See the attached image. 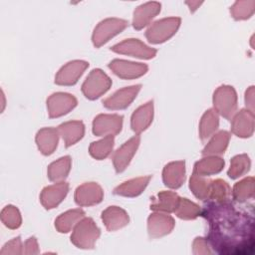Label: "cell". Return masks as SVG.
I'll return each instance as SVG.
<instances>
[{"label":"cell","mask_w":255,"mask_h":255,"mask_svg":"<svg viewBox=\"0 0 255 255\" xmlns=\"http://www.w3.org/2000/svg\"><path fill=\"white\" fill-rule=\"evenodd\" d=\"M251 161L247 154H238L232 157L230 167L228 169V176L231 179L239 178L240 176L247 173L250 169Z\"/></svg>","instance_id":"e575fe53"},{"label":"cell","mask_w":255,"mask_h":255,"mask_svg":"<svg viewBox=\"0 0 255 255\" xmlns=\"http://www.w3.org/2000/svg\"><path fill=\"white\" fill-rule=\"evenodd\" d=\"M255 9L254 0H241L236 1L230 7V13L235 20H246L250 18Z\"/></svg>","instance_id":"8d00e7d4"},{"label":"cell","mask_w":255,"mask_h":255,"mask_svg":"<svg viewBox=\"0 0 255 255\" xmlns=\"http://www.w3.org/2000/svg\"><path fill=\"white\" fill-rule=\"evenodd\" d=\"M100 234L101 231L95 221L90 217H84L74 227L71 241L78 248L92 249L100 237Z\"/></svg>","instance_id":"7a4b0ae2"},{"label":"cell","mask_w":255,"mask_h":255,"mask_svg":"<svg viewBox=\"0 0 255 255\" xmlns=\"http://www.w3.org/2000/svg\"><path fill=\"white\" fill-rule=\"evenodd\" d=\"M193 253L204 255V254H211L212 251L210 250V245L206 238L203 237H197L193 241Z\"/></svg>","instance_id":"ab89813d"},{"label":"cell","mask_w":255,"mask_h":255,"mask_svg":"<svg viewBox=\"0 0 255 255\" xmlns=\"http://www.w3.org/2000/svg\"><path fill=\"white\" fill-rule=\"evenodd\" d=\"M214 111L226 120H231L237 112V94L233 87L223 85L213 94Z\"/></svg>","instance_id":"3957f363"},{"label":"cell","mask_w":255,"mask_h":255,"mask_svg":"<svg viewBox=\"0 0 255 255\" xmlns=\"http://www.w3.org/2000/svg\"><path fill=\"white\" fill-rule=\"evenodd\" d=\"M141 85L123 88L103 101L104 107L109 110H124L128 108L136 98Z\"/></svg>","instance_id":"7c38bea8"},{"label":"cell","mask_w":255,"mask_h":255,"mask_svg":"<svg viewBox=\"0 0 255 255\" xmlns=\"http://www.w3.org/2000/svg\"><path fill=\"white\" fill-rule=\"evenodd\" d=\"M123 116L101 114L93 121V133L98 136L118 134L122 130Z\"/></svg>","instance_id":"ba28073f"},{"label":"cell","mask_w":255,"mask_h":255,"mask_svg":"<svg viewBox=\"0 0 255 255\" xmlns=\"http://www.w3.org/2000/svg\"><path fill=\"white\" fill-rule=\"evenodd\" d=\"M78 102L77 99L68 93H54L47 99V109L50 118H59L71 112Z\"/></svg>","instance_id":"9c48e42d"},{"label":"cell","mask_w":255,"mask_h":255,"mask_svg":"<svg viewBox=\"0 0 255 255\" xmlns=\"http://www.w3.org/2000/svg\"><path fill=\"white\" fill-rule=\"evenodd\" d=\"M153 119V102L149 101L146 104L137 108L130 119L131 129L139 134L145 130L151 124Z\"/></svg>","instance_id":"ffe728a7"},{"label":"cell","mask_w":255,"mask_h":255,"mask_svg":"<svg viewBox=\"0 0 255 255\" xmlns=\"http://www.w3.org/2000/svg\"><path fill=\"white\" fill-rule=\"evenodd\" d=\"M72 159L69 155L63 156L58 160L52 162L47 169L48 177L53 182L64 181V179L68 176L71 169Z\"/></svg>","instance_id":"f546056e"},{"label":"cell","mask_w":255,"mask_h":255,"mask_svg":"<svg viewBox=\"0 0 255 255\" xmlns=\"http://www.w3.org/2000/svg\"><path fill=\"white\" fill-rule=\"evenodd\" d=\"M201 215L208 223L207 241L218 254L245 255L253 252V215L230 200L207 203Z\"/></svg>","instance_id":"6da1fadb"},{"label":"cell","mask_w":255,"mask_h":255,"mask_svg":"<svg viewBox=\"0 0 255 255\" xmlns=\"http://www.w3.org/2000/svg\"><path fill=\"white\" fill-rule=\"evenodd\" d=\"M139 142L140 136L136 134L129 138L120 148L117 149L113 156V162L117 172H122L128 167L131 158L135 154V151L137 150Z\"/></svg>","instance_id":"9a60e30c"},{"label":"cell","mask_w":255,"mask_h":255,"mask_svg":"<svg viewBox=\"0 0 255 255\" xmlns=\"http://www.w3.org/2000/svg\"><path fill=\"white\" fill-rule=\"evenodd\" d=\"M254 194V178L252 176L246 177L239 182L235 183L232 189L233 198L239 202L244 203L247 200L253 198Z\"/></svg>","instance_id":"d6a6232c"},{"label":"cell","mask_w":255,"mask_h":255,"mask_svg":"<svg viewBox=\"0 0 255 255\" xmlns=\"http://www.w3.org/2000/svg\"><path fill=\"white\" fill-rule=\"evenodd\" d=\"M210 185L211 179L206 178L205 176L192 174L189 179V188L194 194V196L202 201L209 199L210 194Z\"/></svg>","instance_id":"1f68e13d"},{"label":"cell","mask_w":255,"mask_h":255,"mask_svg":"<svg viewBox=\"0 0 255 255\" xmlns=\"http://www.w3.org/2000/svg\"><path fill=\"white\" fill-rule=\"evenodd\" d=\"M103 188L96 182H86L75 191V201L79 206H92L103 200Z\"/></svg>","instance_id":"5bb4252c"},{"label":"cell","mask_w":255,"mask_h":255,"mask_svg":"<svg viewBox=\"0 0 255 255\" xmlns=\"http://www.w3.org/2000/svg\"><path fill=\"white\" fill-rule=\"evenodd\" d=\"M174 219L163 212L150 214L147 219V231L150 238H159L169 234L174 228Z\"/></svg>","instance_id":"4fadbf2b"},{"label":"cell","mask_w":255,"mask_h":255,"mask_svg":"<svg viewBox=\"0 0 255 255\" xmlns=\"http://www.w3.org/2000/svg\"><path fill=\"white\" fill-rule=\"evenodd\" d=\"M151 176H140L123 182L114 189V193L125 197H135L139 195L147 186Z\"/></svg>","instance_id":"d4e9b609"},{"label":"cell","mask_w":255,"mask_h":255,"mask_svg":"<svg viewBox=\"0 0 255 255\" xmlns=\"http://www.w3.org/2000/svg\"><path fill=\"white\" fill-rule=\"evenodd\" d=\"M114 143H115L114 135L104 136V138L98 141H94L90 144L89 152L94 158L98 160L105 159L112 153Z\"/></svg>","instance_id":"4dcf8cb0"},{"label":"cell","mask_w":255,"mask_h":255,"mask_svg":"<svg viewBox=\"0 0 255 255\" xmlns=\"http://www.w3.org/2000/svg\"><path fill=\"white\" fill-rule=\"evenodd\" d=\"M160 8L161 4L155 1L146 2L137 6L133 11V28L135 30H140L147 26L150 23V21L160 12Z\"/></svg>","instance_id":"ac0fdd59"},{"label":"cell","mask_w":255,"mask_h":255,"mask_svg":"<svg viewBox=\"0 0 255 255\" xmlns=\"http://www.w3.org/2000/svg\"><path fill=\"white\" fill-rule=\"evenodd\" d=\"M89 63L82 60H74L63 66L55 77V83L60 86L75 85L79 78L83 75Z\"/></svg>","instance_id":"8fae6325"},{"label":"cell","mask_w":255,"mask_h":255,"mask_svg":"<svg viewBox=\"0 0 255 255\" xmlns=\"http://www.w3.org/2000/svg\"><path fill=\"white\" fill-rule=\"evenodd\" d=\"M111 51L144 60L152 59L156 55V50L154 48H150L140 40L133 38L124 40L123 42L114 45L111 48Z\"/></svg>","instance_id":"52a82bcc"},{"label":"cell","mask_w":255,"mask_h":255,"mask_svg":"<svg viewBox=\"0 0 255 255\" xmlns=\"http://www.w3.org/2000/svg\"><path fill=\"white\" fill-rule=\"evenodd\" d=\"M112 86V80L101 69H94L82 85V92L89 100L103 96Z\"/></svg>","instance_id":"8992f818"},{"label":"cell","mask_w":255,"mask_h":255,"mask_svg":"<svg viewBox=\"0 0 255 255\" xmlns=\"http://www.w3.org/2000/svg\"><path fill=\"white\" fill-rule=\"evenodd\" d=\"M185 4L188 5V7H189L191 12H194L197 8H199V6L202 4V2H199V1H186Z\"/></svg>","instance_id":"7bdbcfd3"},{"label":"cell","mask_w":255,"mask_h":255,"mask_svg":"<svg viewBox=\"0 0 255 255\" xmlns=\"http://www.w3.org/2000/svg\"><path fill=\"white\" fill-rule=\"evenodd\" d=\"M162 180L171 189L179 188L185 181V162L178 160L167 163L162 170Z\"/></svg>","instance_id":"d6986e66"},{"label":"cell","mask_w":255,"mask_h":255,"mask_svg":"<svg viewBox=\"0 0 255 255\" xmlns=\"http://www.w3.org/2000/svg\"><path fill=\"white\" fill-rule=\"evenodd\" d=\"M128 21L120 18H108L101 21L94 29L92 41L96 48L106 44L111 38L120 34L128 26Z\"/></svg>","instance_id":"5b68a950"},{"label":"cell","mask_w":255,"mask_h":255,"mask_svg":"<svg viewBox=\"0 0 255 255\" xmlns=\"http://www.w3.org/2000/svg\"><path fill=\"white\" fill-rule=\"evenodd\" d=\"M59 131L54 128H41L36 134V143L39 150L44 155L52 154L57 148L59 141Z\"/></svg>","instance_id":"7402d4cb"},{"label":"cell","mask_w":255,"mask_h":255,"mask_svg":"<svg viewBox=\"0 0 255 255\" xmlns=\"http://www.w3.org/2000/svg\"><path fill=\"white\" fill-rule=\"evenodd\" d=\"M1 221L6 227L10 229L19 228L22 223L20 211L13 205L5 206L1 211Z\"/></svg>","instance_id":"74e56055"},{"label":"cell","mask_w":255,"mask_h":255,"mask_svg":"<svg viewBox=\"0 0 255 255\" xmlns=\"http://www.w3.org/2000/svg\"><path fill=\"white\" fill-rule=\"evenodd\" d=\"M231 196V188L228 183L220 178L211 180L209 199L215 202L228 201Z\"/></svg>","instance_id":"d590c367"},{"label":"cell","mask_w":255,"mask_h":255,"mask_svg":"<svg viewBox=\"0 0 255 255\" xmlns=\"http://www.w3.org/2000/svg\"><path fill=\"white\" fill-rule=\"evenodd\" d=\"M109 68L115 75L127 80L139 78L143 76L148 70V67L145 64L120 59H115L112 62H110Z\"/></svg>","instance_id":"30bf717a"},{"label":"cell","mask_w":255,"mask_h":255,"mask_svg":"<svg viewBox=\"0 0 255 255\" xmlns=\"http://www.w3.org/2000/svg\"><path fill=\"white\" fill-rule=\"evenodd\" d=\"M60 136L64 139L66 147L78 142L85 133V126L81 121H71L58 127Z\"/></svg>","instance_id":"603a6c76"},{"label":"cell","mask_w":255,"mask_h":255,"mask_svg":"<svg viewBox=\"0 0 255 255\" xmlns=\"http://www.w3.org/2000/svg\"><path fill=\"white\" fill-rule=\"evenodd\" d=\"M180 197L172 191L163 190L160 191L155 197H152L150 203V209L156 212L171 213L174 212Z\"/></svg>","instance_id":"cb8c5ba5"},{"label":"cell","mask_w":255,"mask_h":255,"mask_svg":"<svg viewBox=\"0 0 255 255\" xmlns=\"http://www.w3.org/2000/svg\"><path fill=\"white\" fill-rule=\"evenodd\" d=\"M181 19L168 17L153 22L146 30L145 37L149 43L160 44L170 39L180 26Z\"/></svg>","instance_id":"277c9868"},{"label":"cell","mask_w":255,"mask_h":255,"mask_svg":"<svg viewBox=\"0 0 255 255\" xmlns=\"http://www.w3.org/2000/svg\"><path fill=\"white\" fill-rule=\"evenodd\" d=\"M231 130L239 137H250L254 131V113L247 109L236 112L231 119Z\"/></svg>","instance_id":"2e32d148"},{"label":"cell","mask_w":255,"mask_h":255,"mask_svg":"<svg viewBox=\"0 0 255 255\" xmlns=\"http://www.w3.org/2000/svg\"><path fill=\"white\" fill-rule=\"evenodd\" d=\"M219 127V118L217 113L213 110H207L199 123V136L201 140H206L211 137Z\"/></svg>","instance_id":"f1b7e54d"},{"label":"cell","mask_w":255,"mask_h":255,"mask_svg":"<svg viewBox=\"0 0 255 255\" xmlns=\"http://www.w3.org/2000/svg\"><path fill=\"white\" fill-rule=\"evenodd\" d=\"M245 105L247 110L254 113V87H249L245 92Z\"/></svg>","instance_id":"b9f144b4"},{"label":"cell","mask_w":255,"mask_h":255,"mask_svg":"<svg viewBox=\"0 0 255 255\" xmlns=\"http://www.w3.org/2000/svg\"><path fill=\"white\" fill-rule=\"evenodd\" d=\"M174 213L180 219L193 220L201 214V208L187 198H180Z\"/></svg>","instance_id":"836d02e7"},{"label":"cell","mask_w":255,"mask_h":255,"mask_svg":"<svg viewBox=\"0 0 255 255\" xmlns=\"http://www.w3.org/2000/svg\"><path fill=\"white\" fill-rule=\"evenodd\" d=\"M24 246L22 245V241L20 237L13 238L9 242H7L0 251V254H22L24 253Z\"/></svg>","instance_id":"f35d334b"},{"label":"cell","mask_w":255,"mask_h":255,"mask_svg":"<svg viewBox=\"0 0 255 255\" xmlns=\"http://www.w3.org/2000/svg\"><path fill=\"white\" fill-rule=\"evenodd\" d=\"M84 217L85 212L80 208L68 210L57 217L55 220V227L60 233H68L74 229L76 224Z\"/></svg>","instance_id":"83f0119b"},{"label":"cell","mask_w":255,"mask_h":255,"mask_svg":"<svg viewBox=\"0 0 255 255\" xmlns=\"http://www.w3.org/2000/svg\"><path fill=\"white\" fill-rule=\"evenodd\" d=\"M230 140V133L226 130H220L214 133L208 143L202 150V154L204 156L207 155H215L219 156L223 154L228 146Z\"/></svg>","instance_id":"4316f807"},{"label":"cell","mask_w":255,"mask_h":255,"mask_svg":"<svg viewBox=\"0 0 255 255\" xmlns=\"http://www.w3.org/2000/svg\"><path fill=\"white\" fill-rule=\"evenodd\" d=\"M24 253L25 254H38L39 246L35 237H30L26 240L24 244Z\"/></svg>","instance_id":"60d3db41"},{"label":"cell","mask_w":255,"mask_h":255,"mask_svg":"<svg viewBox=\"0 0 255 255\" xmlns=\"http://www.w3.org/2000/svg\"><path fill=\"white\" fill-rule=\"evenodd\" d=\"M102 220L109 231L119 230L128 225V213L119 206H109L102 212Z\"/></svg>","instance_id":"44dd1931"},{"label":"cell","mask_w":255,"mask_h":255,"mask_svg":"<svg viewBox=\"0 0 255 255\" xmlns=\"http://www.w3.org/2000/svg\"><path fill=\"white\" fill-rule=\"evenodd\" d=\"M69 191V184L65 181L56 182L52 185L46 186L40 195V201L46 209H53L57 207L66 197Z\"/></svg>","instance_id":"e0dca14e"},{"label":"cell","mask_w":255,"mask_h":255,"mask_svg":"<svg viewBox=\"0 0 255 255\" xmlns=\"http://www.w3.org/2000/svg\"><path fill=\"white\" fill-rule=\"evenodd\" d=\"M223 167L224 160L220 156L207 155L194 164L193 173L201 176H209L219 173Z\"/></svg>","instance_id":"484cf974"}]
</instances>
